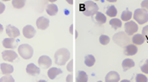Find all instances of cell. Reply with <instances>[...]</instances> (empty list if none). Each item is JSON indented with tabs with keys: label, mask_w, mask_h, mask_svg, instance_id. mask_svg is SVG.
I'll return each mask as SVG.
<instances>
[{
	"label": "cell",
	"mask_w": 148,
	"mask_h": 82,
	"mask_svg": "<svg viewBox=\"0 0 148 82\" xmlns=\"http://www.w3.org/2000/svg\"><path fill=\"white\" fill-rule=\"evenodd\" d=\"M142 35L145 37V38L148 41V26H146L145 27L142 29Z\"/></svg>",
	"instance_id": "1f68e13d"
},
{
	"label": "cell",
	"mask_w": 148,
	"mask_h": 82,
	"mask_svg": "<svg viewBox=\"0 0 148 82\" xmlns=\"http://www.w3.org/2000/svg\"><path fill=\"white\" fill-rule=\"evenodd\" d=\"M141 7L143 8V9L147 10L148 12V0H145V1H142L141 2Z\"/></svg>",
	"instance_id": "d6a6232c"
},
{
	"label": "cell",
	"mask_w": 148,
	"mask_h": 82,
	"mask_svg": "<svg viewBox=\"0 0 148 82\" xmlns=\"http://www.w3.org/2000/svg\"><path fill=\"white\" fill-rule=\"evenodd\" d=\"M62 73V70L58 68H50L48 70V76L50 80H54L56 78V76Z\"/></svg>",
	"instance_id": "ac0fdd59"
},
{
	"label": "cell",
	"mask_w": 148,
	"mask_h": 82,
	"mask_svg": "<svg viewBox=\"0 0 148 82\" xmlns=\"http://www.w3.org/2000/svg\"><path fill=\"white\" fill-rule=\"evenodd\" d=\"M145 37L142 34H135L134 35L131 41L134 45H142L145 42Z\"/></svg>",
	"instance_id": "d6986e66"
},
{
	"label": "cell",
	"mask_w": 148,
	"mask_h": 82,
	"mask_svg": "<svg viewBox=\"0 0 148 82\" xmlns=\"http://www.w3.org/2000/svg\"><path fill=\"white\" fill-rule=\"evenodd\" d=\"M37 82H47L46 81H45V80H40V81H38Z\"/></svg>",
	"instance_id": "f35d334b"
},
{
	"label": "cell",
	"mask_w": 148,
	"mask_h": 82,
	"mask_svg": "<svg viewBox=\"0 0 148 82\" xmlns=\"http://www.w3.org/2000/svg\"><path fill=\"white\" fill-rule=\"evenodd\" d=\"M0 68H1V71L3 73V75H10L14 71V68L12 65L8 64H4V63L0 64Z\"/></svg>",
	"instance_id": "e0dca14e"
},
{
	"label": "cell",
	"mask_w": 148,
	"mask_h": 82,
	"mask_svg": "<svg viewBox=\"0 0 148 82\" xmlns=\"http://www.w3.org/2000/svg\"><path fill=\"white\" fill-rule=\"evenodd\" d=\"M112 39L117 45H119V47H125L130 42V37L123 31H120V32L116 33L113 36Z\"/></svg>",
	"instance_id": "3957f363"
},
{
	"label": "cell",
	"mask_w": 148,
	"mask_h": 82,
	"mask_svg": "<svg viewBox=\"0 0 148 82\" xmlns=\"http://www.w3.org/2000/svg\"><path fill=\"white\" fill-rule=\"evenodd\" d=\"M76 82H88V75L84 71H78L77 74Z\"/></svg>",
	"instance_id": "7402d4cb"
},
{
	"label": "cell",
	"mask_w": 148,
	"mask_h": 82,
	"mask_svg": "<svg viewBox=\"0 0 148 82\" xmlns=\"http://www.w3.org/2000/svg\"><path fill=\"white\" fill-rule=\"evenodd\" d=\"M70 52L66 48H60L55 54V63L58 65H64L70 58Z\"/></svg>",
	"instance_id": "7a4b0ae2"
},
{
	"label": "cell",
	"mask_w": 148,
	"mask_h": 82,
	"mask_svg": "<svg viewBox=\"0 0 148 82\" xmlns=\"http://www.w3.org/2000/svg\"><path fill=\"white\" fill-rule=\"evenodd\" d=\"M18 53L24 59H30L33 55V48L28 44H21L18 47Z\"/></svg>",
	"instance_id": "277c9868"
},
{
	"label": "cell",
	"mask_w": 148,
	"mask_h": 82,
	"mask_svg": "<svg viewBox=\"0 0 148 82\" xmlns=\"http://www.w3.org/2000/svg\"><path fill=\"white\" fill-rule=\"evenodd\" d=\"M0 82H15V80L12 75H4L0 79Z\"/></svg>",
	"instance_id": "f1b7e54d"
},
{
	"label": "cell",
	"mask_w": 148,
	"mask_h": 82,
	"mask_svg": "<svg viewBox=\"0 0 148 82\" xmlns=\"http://www.w3.org/2000/svg\"><path fill=\"white\" fill-rule=\"evenodd\" d=\"M140 69L144 74H148V59H147L142 65H140Z\"/></svg>",
	"instance_id": "4dcf8cb0"
},
{
	"label": "cell",
	"mask_w": 148,
	"mask_h": 82,
	"mask_svg": "<svg viewBox=\"0 0 148 82\" xmlns=\"http://www.w3.org/2000/svg\"><path fill=\"white\" fill-rule=\"evenodd\" d=\"M39 66L43 68H49L52 64V60L51 58L49 57V56H46V55H43L41 56L39 58H38V61Z\"/></svg>",
	"instance_id": "ba28073f"
},
{
	"label": "cell",
	"mask_w": 148,
	"mask_h": 82,
	"mask_svg": "<svg viewBox=\"0 0 148 82\" xmlns=\"http://www.w3.org/2000/svg\"><path fill=\"white\" fill-rule=\"evenodd\" d=\"M124 29H125V33L130 37L134 35L138 31V26L134 21H129L125 23Z\"/></svg>",
	"instance_id": "8992f818"
},
{
	"label": "cell",
	"mask_w": 148,
	"mask_h": 82,
	"mask_svg": "<svg viewBox=\"0 0 148 82\" xmlns=\"http://www.w3.org/2000/svg\"><path fill=\"white\" fill-rule=\"evenodd\" d=\"M25 0H13L12 5L15 9H22L25 5Z\"/></svg>",
	"instance_id": "4316f807"
},
{
	"label": "cell",
	"mask_w": 148,
	"mask_h": 82,
	"mask_svg": "<svg viewBox=\"0 0 148 82\" xmlns=\"http://www.w3.org/2000/svg\"><path fill=\"white\" fill-rule=\"evenodd\" d=\"M118 14V10L116 9V7L114 5H111L108 7V9H106V14L110 17H115Z\"/></svg>",
	"instance_id": "484cf974"
},
{
	"label": "cell",
	"mask_w": 148,
	"mask_h": 82,
	"mask_svg": "<svg viewBox=\"0 0 148 82\" xmlns=\"http://www.w3.org/2000/svg\"><path fill=\"white\" fill-rule=\"evenodd\" d=\"M131 18H132V12L130 11L129 9L124 10L121 14V19L123 21H129Z\"/></svg>",
	"instance_id": "d4e9b609"
},
{
	"label": "cell",
	"mask_w": 148,
	"mask_h": 82,
	"mask_svg": "<svg viewBox=\"0 0 148 82\" xmlns=\"http://www.w3.org/2000/svg\"><path fill=\"white\" fill-rule=\"evenodd\" d=\"M98 5L93 1H87L80 5V11L86 16H93L98 12Z\"/></svg>",
	"instance_id": "6da1fadb"
},
{
	"label": "cell",
	"mask_w": 148,
	"mask_h": 82,
	"mask_svg": "<svg viewBox=\"0 0 148 82\" xmlns=\"http://www.w3.org/2000/svg\"><path fill=\"white\" fill-rule=\"evenodd\" d=\"M92 20L95 23L98 25H103L106 22V17L101 12H97L95 14L92 16Z\"/></svg>",
	"instance_id": "7c38bea8"
},
{
	"label": "cell",
	"mask_w": 148,
	"mask_h": 82,
	"mask_svg": "<svg viewBox=\"0 0 148 82\" xmlns=\"http://www.w3.org/2000/svg\"><path fill=\"white\" fill-rule=\"evenodd\" d=\"M4 9H5V5L2 2H0V14L3 13Z\"/></svg>",
	"instance_id": "836d02e7"
},
{
	"label": "cell",
	"mask_w": 148,
	"mask_h": 82,
	"mask_svg": "<svg viewBox=\"0 0 148 82\" xmlns=\"http://www.w3.org/2000/svg\"><path fill=\"white\" fill-rule=\"evenodd\" d=\"M109 24L114 30H117L122 26V21L119 19H112L109 21Z\"/></svg>",
	"instance_id": "cb8c5ba5"
},
{
	"label": "cell",
	"mask_w": 148,
	"mask_h": 82,
	"mask_svg": "<svg viewBox=\"0 0 148 82\" xmlns=\"http://www.w3.org/2000/svg\"><path fill=\"white\" fill-rule=\"evenodd\" d=\"M73 61L71 60L70 63H69V64L67 65V68H67V70H68L69 72H72V71H73Z\"/></svg>",
	"instance_id": "e575fe53"
},
{
	"label": "cell",
	"mask_w": 148,
	"mask_h": 82,
	"mask_svg": "<svg viewBox=\"0 0 148 82\" xmlns=\"http://www.w3.org/2000/svg\"><path fill=\"white\" fill-rule=\"evenodd\" d=\"M6 33L10 38H16L20 36V30L12 25H8L6 26Z\"/></svg>",
	"instance_id": "9c48e42d"
},
{
	"label": "cell",
	"mask_w": 148,
	"mask_h": 82,
	"mask_svg": "<svg viewBox=\"0 0 148 82\" xmlns=\"http://www.w3.org/2000/svg\"><path fill=\"white\" fill-rule=\"evenodd\" d=\"M46 12L47 14L50 16H54L58 13V7L57 5H56L55 3H50L47 5L46 8Z\"/></svg>",
	"instance_id": "ffe728a7"
},
{
	"label": "cell",
	"mask_w": 148,
	"mask_h": 82,
	"mask_svg": "<svg viewBox=\"0 0 148 82\" xmlns=\"http://www.w3.org/2000/svg\"><path fill=\"white\" fill-rule=\"evenodd\" d=\"M95 63V58L93 55H86L84 58V64L88 67H92Z\"/></svg>",
	"instance_id": "603a6c76"
},
{
	"label": "cell",
	"mask_w": 148,
	"mask_h": 82,
	"mask_svg": "<svg viewBox=\"0 0 148 82\" xmlns=\"http://www.w3.org/2000/svg\"><path fill=\"white\" fill-rule=\"evenodd\" d=\"M22 32H23V35H24V37H25L26 38L31 39V38L34 37V36H35V34H36V30L34 29L33 26L28 25V26H26L25 27L23 28Z\"/></svg>",
	"instance_id": "8fae6325"
},
{
	"label": "cell",
	"mask_w": 148,
	"mask_h": 82,
	"mask_svg": "<svg viewBox=\"0 0 148 82\" xmlns=\"http://www.w3.org/2000/svg\"><path fill=\"white\" fill-rule=\"evenodd\" d=\"M135 81L136 82H147V77L142 74H137L135 76Z\"/></svg>",
	"instance_id": "83f0119b"
},
{
	"label": "cell",
	"mask_w": 148,
	"mask_h": 82,
	"mask_svg": "<svg viewBox=\"0 0 148 82\" xmlns=\"http://www.w3.org/2000/svg\"><path fill=\"white\" fill-rule=\"evenodd\" d=\"M120 82H131L130 81H129V80H123L122 81H120Z\"/></svg>",
	"instance_id": "74e56055"
},
{
	"label": "cell",
	"mask_w": 148,
	"mask_h": 82,
	"mask_svg": "<svg viewBox=\"0 0 148 82\" xmlns=\"http://www.w3.org/2000/svg\"><path fill=\"white\" fill-rule=\"evenodd\" d=\"M3 30V26L0 24V33H2V31Z\"/></svg>",
	"instance_id": "8d00e7d4"
},
{
	"label": "cell",
	"mask_w": 148,
	"mask_h": 82,
	"mask_svg": "<svg viewBox=\"0 0 148 82\" xmlns=\"http://www.w3.org/2000/svg\"><path fill=\"white\" fill-rule=\"evenodd\" d=\"M73 75L72 74H70V75H68L67 76H66V82H73Z\"/></svg>",
	"instance_id": "d590c367"
},
{
	"label": "cell",
	"mask_w": 148,
	"mask_h": 82,
	"mask_svg": "<svg viewBox=\"0 0 148 82\" xmlns=\"http://www.w3.org/2000/svg\"><path fill=\"white\" fill-rule=\"evenodd\" d=\"M36 25L39 30H46L49 26V20L44 16H41L37 20Z\"/></svg>",
	"instance_id": "30bf717a"
},
{
	"label": "cell",
	"mask_w": 148,
	"mask_h": 82,
	"mask_svg": "<svg viewBox=\"0 0 148 82\" xmlns=\"http://www.w3.org/2000/svg\"><path fill=\"white\" fill-rule=\"evenodd\" d=\"M105 81L106 82H119L120 81V76L118 72L111 71L106 75Z\"/></svg>",
	"instance_id": "5bb4252c"
},
{
	"label": "cell",
	"mask_w": 148,
	"mask_h": 82,
	"mask_svg": "<svg viewBox=\"0 0 148 82\" xmlns=\"http://www.w3.org/2000/svg\"><path fill=\"white\" fill-rule=\"evenodd\" d=\"M99 41L101 42V44H102V45H106V44L109 43L110 38H109L107 36H106V35H101V36L100 37V38H99Z\"/></svg>",
	"instance_id": "f546056e"
},
{
	"label": "cell",
	"mask_w": 148,
	"mask_h": 82,
	"mask_svg": "<svg viewBox=\"0 0 148 82\" xmlns=\"http://www.w3.org/2000/svg\"><path fill=\"white\" fill-rule=\"evenodd\" d=\"M2 57L4 61L13 62L18 58V55L14 50H5L2 53Z\"/></svg>",
	"instance_id": "52a82bcc"
},
{
	"label": "cell",
	"mask_w": 148,
	"mask_h": 82,
	"mask_svg": "<svg viewBox=\"0 0 148 82\" xmlns=\"http://www.w3.org/2000/svg\"><path fill=\"white\" fill-rule=\"evenodd\" d=\"M138 52V47L134 44H129L124 47V54L126 56H133L135 55Z\"/></svg>",
	"instance_id": "9a60e30c"
},
{
	"label": "cell",
	"mask_w": 148,
	"mask_h": 82,
	"mask_svg": "<svg viewBox=\"0 0 148 82\" xmlns=\"http://www.w3.org/2000/svg\"><path fill=\"white\" fill-rule=\"evenodd\" d=\"M122 66H123V71H127L128 69L133 68L134 66V62L132 59H130V58H126L123 61L122 63Z\"/></svg>",
	"instance_id": "44dd1931"
},
{
	"label": "cell",
	"mask_w": 148,
	"mask_h": 82,
	"mask_svg": "<svg viewBox=\"0 0 148 82\" xmlns=\"http://www.w3.org/2000/svg\"><path fill=\"white\" fill-rule=\"evenodd\" d=\"M134 19L138 24L142 25L148 21V13L147 10L143 9H137L134 13Z\"/></svg>",
	"instance_id": "5b68a950"
},
{
	"label": "cell",
	"mask_w": 148,
	"mask_h": 82,
	"mask_svg": "<svg viewBox=\"0 0 148 82\" xmlns=\"http://www.w3.org/2000/svg\"><path fill=\"white\" fill-rule=\"evenodd\" d=\"M97 82H102V81H97Z\"/></svg>",
	"instance_id": "ab89813d"
},
{
	"label": "cell",
	"mask_w": 148,
	"mask_h": 82,
	"mask_svg": "<svg viewBox=\"0 0 148 82\" xmlns=\"http://www.w3.org/2000/svg\"><path fill=\"white\" fill-rule=\"evenodd\" d=\"M26 71L29 75H38L40 74V68L37 67L34 64H29L27 66Z\"/></svg>",
	"instance_id": "2e32d148"
},
{
	"label": "cell",
	"mask_w": 148,
	"mask_h": 82,
	"mask_svg": "<svg viewBox=\"0 0 148 82\" xmlns=\"http://www.w3.org/2000/svg\"><path fill=\"white\" fill-rule=\"evenodd\" d=\"M18 40H15V38H5L3 40V46L5 48H10L14 49L17 47Z\"/></svg>",
	"instance_id": "4fadbf2b"
}]
</instances>
